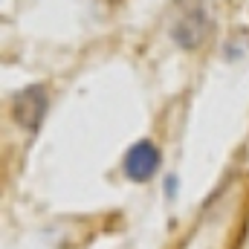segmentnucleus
I'll return each mask as SVG.
<instances>
[{"mask_svg":"<svg viewBox=\"0 0 249 249\" xmlns=\"http://www.w3.org/2000/svg\"><path fill=\"white\" fill-rule=\"evenodd\" d=\"M214 29L212 0H174L171 38L183 50H200Z\"/></svg>","mask_w":249,"mask_h":249,"instance_id":"1","label":"nucleus"},{"mask_svg":"<svg viewBox=\"0 0 249 249\" xmlns=\"http://www.w3.org/2000/svg\"><path fill=\"white\" fill-rule=\"evenodd\" d=\"M47 110H50V93L44 84H29L12 96V119L29 133L41 127Z\"/></svg>","mask_w":249,"mask_h":249,"instance_id":"2","label":"nucleus"},{"mask_svg":"<svg viewBox=\"0 0 249 249\" xmlns=\"http://www.w3.org/2000/svg\"><path fill=\"white\" fill-rule=\"evenodd\" d=\"M160 168V148L151 139H139L127 148L122 160V171L130 183H148Z\"/></svg>","mask_w":249,"mask_h":249,"instance_id":"3","label":"nucleus"}]
</instances>
